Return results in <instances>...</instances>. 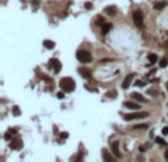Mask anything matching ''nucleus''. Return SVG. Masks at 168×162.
<instances>
[{"label":"nucleus","mask_w":168,"mask_h":162,"mask_svg":"<svg viewBox=\"0 0 168 162\" xmlns=\"http://www.w3.org/2000/svg\"><path fill=\"white\" fill-rule=\"evenodd\" d=\"M59 85H61V89H62L63 92H67V93H71V92L75 90V81H74L72 78H69V77L62 78L61 83H59Z\"/></svg>","instance_id":"1"},{"label":"nucleus","mask_w":168,"mask_h":162,"mask_svg":"<svg viewBox=\"0 0 168 162\" xmlns=\"http://www.w3.org/2000/svg\"><path fill=\"white\" fill-rule=\"evenodd\" d=\"M149 117V112H137V114H130V115H122V118L125 121H133V119H141V118H148Z\"/></svg>","instance_id":"3"},{"label":"nucleus","mask_w":168,"mask_h":162,"mask_svg":"<svg viewBox=\"0 0 168 162\" xmlns=\"http://www.w3.org/2000/svg\"><path fill=\"white\" fill-rule=\"evenodd\" d=\"M56 97H58V99H63V93H58Z\"/></svg>","instance_id":"27"},{"label":"nucleus","mask_w":168,"mask_h":162,"mask_svg":"<svg viewBox=\"0 0 168 162\" xmlns=\"http://www.w3.org/2000/svg\"><path fill=\"white\" fill-rule=\"evenodd\" d=\"M78 72H80V75L81 77H84V78H92V71H90V69H87V68H80L78 69Z\"/></svg>","instance_id":"6"},{"label":"nucleus","mask_w":168,"mask_h":162,"mask_svg":"<svg viewBox=\"0 0 168 162\" xmlns=\"http://www.w3.org/2000/svg\"><path fill=\"white\" fill-rule=\"evenodd\" d=\"M105 14L109 16H115L117 15V9H115V6H108V7H105Z\"/></svg>","instance_id":"10"},{"label":"nucleus","mask_w":168,"mask_h":162,"mask_svg":"<svg viewBox=\"0 0 168 162\" xmlns=\"http://www.w3.org/2000/svg\"><path fill=\"white\" fill-rule=\"evenodd\" d=\"M68 137V133H61V139H67Z\"/></svg>","instance_id":"26"},{"label":"nucleus","mask_w":168,"mask_h":162,"mask_svg":"<svg viewBox=\"0 0 168 162\" xmlns=\"http://www.w3.org/2000/svg\"><path fill=\"white\" fill-rule=\"evenodd\" d=\"M162 134H168V127H165V128L162 130Z\"/></svg>","instance_id":"28"},{"label":"nucleus","mask_w":168,"mask_h":162,"mask_svg":"<svg viewBox=\"0 0 168 162\" xmlns=\"http://www.w3.org/2000/svg\"><path fill=\"white\" fill-rule=\"evenodd\" d=\"M148 60L150 62V64H155V62H158V55H155V53H149V55H148Z\"/></svg>","instance_id":"15"},{"label":"nucleus","mask_w":168,"mask_h":162,"mask_svg":"<svg viewBox=\"0 0 168 162\" xmlns=\"http://www.w3.org/2000/svg\"><path fill=\"white\" fill-rule=\"evenodd\" d=\"M167 7V2H156V3H153V9L155 10H162Z\"/></svg>","instance_id":"12"},{"label":"nucleus","mask_w":168,"mask_h":162,"mask_svg":"<svg viewBox=\"0 0 168 162\" xmlns=\"http://www.w3.org/2000/svg\"><path fill=\"white\" fill-rule=\"evenodd\" d=\"M49 66H50V68H53V71H55V72H59V71L62 69L61 62H59L56 58H52V59L49 60Z\"/></svg>","instance_id":"5"},{"label":"nucleus","mask_w":168,"mask_h":162,"mask_svg":"<svg viewBox=\"0 0 168 162\" xmlns=\"http://www.w3.org/2000/svg\"><path fill=\"white\" fill-rule=\"evenodd\" d=\"M167 87H168V84H167Z\"/></svg>","instance_id":"30"},{"label":"nucleus","mask_w":168,"mask_h":162,"mask_svg":"<svg viewBox=\"0 0 168 162\" xmlns=\"http://www.w3.org/2000/svg\"><path fill=\"white\" fill-rule=\"evenodd\" d=\"M149 125H148V124H137V125H134L133 128L134 130H146Z\"/></svg>","instance_id":"18"},{"label":"nucleus","mask_w":168,"mask_h":162,"mask_svg":"<svg viewBox=\"0 0 168 162\" xmlns=\"http://www.w3.org/2000/svg\"><path fill=\"white\" fill-rule=\"evenodd\" d=\"M14 114H15V117H19L21 110H19V108H18V106H14Z\"/></svg>","instance_id":"21"},{"label":"nucleus","mask_w":168,"mask_h":162,"mask_svg":"<svg viewBox=\"0 0 168 162\" xmlns=\"http://www.w3.org/2000/svg\"><path fill=\"white\" fill-rule=\"evenodd\" d=\"M149 94H150V96H158V90L150 89V90H149Z\"/></svg>","instance_id":"22"},{"label":"nucleus","mask_w":168,"mask_h":162,"mask_svg":"<svg viewBox=\"0 0 168 162\" xmlns=\"http://www.w3.org/2000/svg\"><path fill=\"white\" fill-rule=\"evenodd\" d=\"M10 147L12 149H21L22 147V142L19 139H14V140H12V143H10Z\"/></svg>","instance_id":"11"},{"label":"nucleus","mask_w":168,"mask_h":162,"mask_svg":"<svg viewBox=\"0 0 168 162\" xmlns=\"http://www.w3.org/2000/svg\"><path fill=\"white\" fill-rule=\"evenodd\" d=\"M124 106L125 108H128V109H134V110H137V109H140V105L139 103H134V102H124Z\"/></svg>","instance_id":"9"},{"label":"nucleus","mask_w":168,"mask_h":162,"mask_svg":"<svg viewBox=\"0 0 168 162\" xmlns=\"http://www.w3.org/2000/svg\"><path fill=\"white\" fill-rule=\"evenodd\" d=\"M136 85H137V87H143V85H146V83H145V81H137Z\"/></svg>","instance_id":"23"},{"label":"nucleus","mask_w":168,"mask_h":162,"mask_svg":"<svg viewBox=\"0 0 168 162\" xmlns=\"http://www.w3.org/2000/svg\"><path fill=\"white\" fill-rule=\"evenodd\" d=\"M92 7H93V5L90 3V2H87V3H86V9H92Z\"/></svg>","instance_id":"25"},{"label":"nucleus","mask_w":168,"mask_h":162,"mask_svg":"<svg viewBox=\"0 0 168 162\" xmlns=\"http://www.w3.org/2000/svg\"><path fill=\"white\" fill-rule=\"evenodd\" d=\"M156 143L158 144H161V146H165L167 143H165V140L164 139H161V137H156Z\"/></svg>","instance_id":"19"},{"label":"nucleus","mask_w":168,"mask_h":162,"mask_svg":"<svg viewBox=\"0 0 168 162\" xmlns=\"http://www.w3.org/2000/svg\"><path fill=\"white\" fill-rule=\"evenodd\" d=\"M77 59H78L81 64H90V62L93 60L92 55H90L88 52H86V50H78L77 52Z\"/></svg>","instance_id":"2"},{"label":"nucleus","mask_w":168,"mask_h":162,"mask_svg":"<svg viewBox=\"0 0 168 162\" xmlns=\"http://www.w3.org/2000/svg\"><path fill=\"white\" fill-rule=\"evenodd\" d=\"M134 77H136L134 74H130V75H127V77H125V80L122 81V89H128V85L131 84V80H133Z\"/></svg>","instance_id":"7"},{"label":"nucleus","mask_w":168,"mask_h":162,"mask_svg":"<svg viewBox=\"0 0 168 162\" xmlns=\"http://www.w3.org/2000/svg\"><path fill=\"white\" fill-rule=\"evenodd\" d=\"M44 47L46 49H55V43L53 41H52V40H44Z\"/></svg>","instance_id":"16"},{"label":"nucleus","mask_w":168,"mask_h":162,"mask_svg":"<svg viewBox=\"0 0 168 162\" xmlns=\"http://www.w3.org/2000/svg\"><path fill=\"white\" fill-rule=\"evenodd\" d=\"M111 28H112V24H103V25H102V33L103 34H108L111 31Z\"/></svg>","instance_id":"14"},{"label":"nucleus","mask_w":168,"mask_h":162,"mask_svg":"<svg viewBox=\"0 0 168 162\" xmlns=\"http://www.w3.org/2000/svg\"><path fill=\"white\" fill-rule=\"evenodd\" d=\"M131 97L134 99V100H137V102H140V103H146V99L141 96V94H139V93H133L131 94Z\"/></svg>","instance_id":"13"},{"label":"nucleus","mask_w":168,"mask_h":162,"mask_svg":"<svg viewBox=\"0 0 168 162\" xmlns=\"http://www.w3.org/2000/svg\"><path fill=\"white\" fill-rule=\"evenodd\" d=\"M165 159H168V150L165 152Z\"/></svg>","instance_id":"29"},{"label":"nucleus","mask_w":168,"mask_h":162,"mask_svg":"<svg viewBox=\"0 0 168 162\" xmlns=\"http://www.w3.org/2000/svg\"><path fill=\"white\" fill-rule=\"evenodd\" d=\"M102 158L105 159V161H112L114 158L111 156V153L109 152H106V150H103V153H102Z\"/></svg>","instance_id":"17"},{"label":"nucleus","mask_w":168,"mask_h":162,"mask_svg":"<svg viewBox=\"0 0 168 162\" xmlns=\"http://www.w3.org/2000/svg\"><path fill=\"white\" fill-rule=\"evenodd\" d=\"M133 21L137 27H141L143 25V15H141V12L140 10H134L133 12Z\"/></svg>","instance_id":"4"},{"label":"nucleus","mask_w":168,"mask_h":162,"mask_svg":"<svg viewBox=\"0 0 168 162\" xmlns=\"http://www.w3.org/2000/svg\"><path fill=\"white\" fill-rule=\"evenodd\" d=\"M115 96H117V93H115V92H111V93H108V97H111V99H114Z\"/></svg>","instance_id":"24"},{"label":"nucleus","mask_w":168,"mask_h":162,"mask_svg":"<svg viewBox=\"0 0 168 162\" xmlns=\"http://www.w3.org/2000/svg\"><path fill=\"white\" fill-rule=\"evenodd\" d=\"M167 65H168V60H167V59H162V60L159 62V66H161V68H165Z\"/></svg>","instance_id":"20"},{"label":"nucleus","mask_w":168,"mask_h":162,"mask_svg":"<svg viewBox=\"0 0 168 162\" xmlns=\"http://www.w3.org/2000/svg\"><path fill=\"white\" fill-rule=\"evenodd\" d=\"M112 152H114V155L115 156H121V152H120V144H118V142H114L112 143Z\"/></svg>","instance_id":"8"}]
</instances>
